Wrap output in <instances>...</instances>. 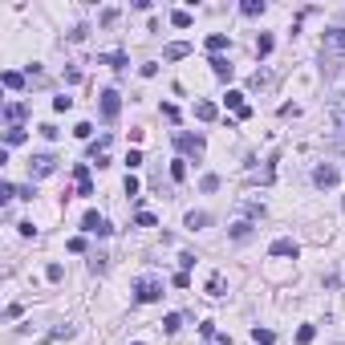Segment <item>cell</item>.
<instances>
[{"instance_id":"cell-41","label":"cell","mask_w":345,"mask_h":345,"mask_svg":"<svg viewBox=\"0 0 345 345\" xmlns=\"http://www.w3.org/2000/svg\"><path fill=\"white\" fill-rule=\"evenodd\" d=\"M163 118H167V122H175V118H179V110H175L171 102H163Z\"/></svg>"},{"instance_id":"cell-20","label":"cell","mask_w":345,"mask_h":345,"mask_svg":"<svg viewBox=\"0 0 345 345\" xmlns=\"http://www.w3.org/2000/svg\"><path fill=\"white\" fill-rule=\"evenodd\" d=\"M264 8H268L264 0H244V4H240V12H244V16H260Z\"/></svg>"},{"instance_id":"cell-9","label":"cell","mask_w":345,"mask_h":345,"mask_svg":"<svg viewBox=\"0 0 345 345\" xmlns=\"http://www.w3.org/2000/svg\"><path fill=\"white\" fill-rule=\"evenodd\" d=\"M252 228H256L252 220H235V224L228 228V235L235 240V244H244V240H252Z\"/></svg>"},{"instance_id":"cell-3","label":"cell","mask_w":345,"mask_h":345,"mask_svg":"<svg viewBox=\"0 0 345 345\" xmlns=\"http://www.w3.org/2000/svg\"><path fill=\"white\" fill-rule=\"evenodd\" d=\"M98 110H102V122H118V114H122V98H118V90H106V94L98 98Z\"/></svg>"},{"instance_id":"cell-33","label":"cell","mask_w":345,"mask_h":345,"mask_svg":"<svg viewBox=\"0 0 345 345\" xmlns=\"http://www.w3.org/2000/svg\"><path fill=\"white\" fill-rule=\"evenodd\" d=\"M8 199H16V187L12 183H0V203H8Z\"/></svg>"},{"instance_id":"cell-32","label":"cell","mask_w":345,"mask_h":345,"mask_svg":"<svg viewBox=\"0 0 345 345\" xmlns=\"http://www.w3.org/2000/svg\"><path fill=\"white\" fill-rule=\"evenodd\" d=\"M53 110H57V114H65V110H73V98H65V94H61V98H53Z\"/></svg>"},{"instance_id":"cell-7","label":"cell","mask_w":345,"mask_h":345,"mask_svg":"<svg viewBox=\"0 0 345 345\" xmlns=\"http://www.w3.org/2000/svg\"><path fill=\"white\" fill-rule=\"evenodd\" d=\"M224 102L235 110V118H240V122H244V118H252V106L244 102V94H240V90H228V98H224Z\"/></svg>"},{"instance_id":"cell-6","label":"cell","mask_w":345,"mask_h":345,"mask_svg":"<svg viewBox=\"0 0 345 345\" xmlns=\"http://www.w3.org/2000/svg\"><path fill=\"white\" fill-rule=\"evenodd\" d=\"M337 179H341V175H337V167H329V163H321V167L313 171V183H317L321 191H325V187H337Z\"/></svg>"},{"instance_id":"cell-16","label":"cell","mask_w":345,"mask_h":345,"mask_svg":"<svg viewBox=\"0 0 345 345\" xmlns=\"http://www.w3.org/2000/svg\"><path fill=\"white\" fill-rule=\"evenodd\" d=\"M215 114H220L215 102H195V118H199V122H215Z\"/></svg>"},{"instance_id":"cell-13","label":"cell","mask_w":345,"mask_h":345,"mask_svg":"<svg viewBox=\"0 0 345 345\" xmlns=\"http://www.w3.org/2000/svg\"><path fill=\"white\" fill-rule=\"evenodd\" d=\"M325 45H329L333 53H345V29H329V33H325Z\"/></svg>"},{"instance_id":"cell-10","label":"cell","mask_w":345,"mask_h":345,"mask_svg":"<svg viewBox=\"0 0 345 345\" xmlns=\"http://www.w3.org/2000/svg\"><path fill=\"white\" fill-rule=\"evenodd\" d=\"M235 211H240V215H248V220H264V203H256V199H240V203H235Z\"/></svg>"},{"instance_id":"cell-21","label":"cell","mask_w":345,"mask_h":345,"mask_svg":"<svg viewBox=\"0 0 345 345\" xmlns=\"http://www.w3.org/2000/svg\"><path fill=\"white\" fill-rule=\"evenodd\" d=\"M207 49H211V53L220 57V53L228 49V37H224V33H211V37H207Z\"/></svg>"},{"instance_id":"cell-34","label":"cell","mask_w":345,"mask_h":345,"mask_svg":"<svg viewBox=\"0 0 345 345\" xmlns=\"http://www.w3.org/2000/svg\"><path fill=\"white\" fill-rule=\"evenodd\" d=\"M45 276H49V281H53V285H57L61 276H65V268H61V264H49V268H45Z\"/></svg>"},{"instance_id":"cell-39","label":"cell","mask_w":345,"mask_h":345,"mask_svg":"<svg viewBox=\"0 0 345 345\" xmlns=\"http://www.w3.org/2000/svg\"><path fill=\"white\" fill-rule=\"evenodd\" d=\"M98 20H102V25H114V20H118V8H106V12L98 16Z\"/></svg>"},{"instance_id":"cell-27","label":"cell","mask_w":345,"mask_h":345,"mask_svg":"<svg viewBox=\"0 0 345 345\" xmlns=\"http://www.w3.org/2000/svg\"><path fill=\"white\" fill-rule=\"evenodd\" d=\"M171 179H175V183L187 179V159H175V163H171Z\"/></svg>"},{"instance_id":"cell-25","label":"cell","mask_w":345,"mask_h":345,"mask_svg":"<svg viewBox=\"0 0 345 345\" xmlns=\"http://www.w3.org/2000/svg\"><path fill=\"white\" fill-rule=\"evenodd\" d=\"M313 337H317V325H300L296 329V345H309Z\"/></svg>"},{"instance_id":"cell-11","label":"cell","mask_w":345,"mask_h":345,"mask_svg":"<svg viewBox=\"0 0 345 345\" xmlns=\"http://www.w3.org/2000/svg\"><path fill=\"white\" fill-rule=\"evenodd\" d=\"M73 175H77V195H94V183H90V167H85V163H77V167H73Z\"/></svg>"},{"instance_id":"cell-24","label":"cell","mask_w":345,"mask_h":345,"mask_svg":"<svg viewBox=\"0 0 345 345\" xmlns=\"http://www.w3.org/2000/svg\"><path fill=\"white\" fill-rule=\"evenodd\" d=\"M102 65H114V69H126V53H102Z\"/></svg>"},{"instance_id":"cell-28","label":"cell","mask_w":345,"mask_h":345,"mask_svg":"<svg viewBox=\"0 0 345 345\" xmlns=\"http://www.w3.org/2000/svg\"><path fill=\"white\" fill-rule=\"evenodd\" d=\"M4 85H8V90H20V85H25V77H20L16 69H4Z\"/></svg>"},{"instance_id":"cell-40","label":"cell","mask_w":345,"mask_h":345,"mask_svg":"<svg viewBox=\"0 0 345 345\" xmlns=\"http://www.w3.org/2000/svg\"><path fill=\"white\" fill-rule=\"evenodd\" d=\"M175 288H191V276L187 272H175Z\"/></svg>"},{"instance_id":"cell-12","label":"cell","mask_w":345,"mask_h":345,"mask_svg":"<svg viewBox=\"0 0 345 345\" xmlns=\"http://www.w3.org/2000/svg\"><path fill=\"white\" fill-rule=\"evenodd\" d=\"M268 252H272V256H292V260H296V252H300V248H296V240H272V248H268Z\"/></svg>"},{"instance_id":"cell-38","label":"cell","mask_w":345,"mask_h":345,"mask_svg":"<svg viewBox=\"0 0 345 345\" xmlns=\"http://www.w3.org/2000/svg\"><path fill=\"white\" fill-rule=\"evenodd\" d=\"M90 268L94 272H106V256H90Z\"/></svg>"},{"instance_id":"cell-23","label":"cell","mask_w":345,"mask_h":345,"mask_svg":"<svg viewBox=\"0 0 345 345\" xmlns=\"http://www.w3.org/2000/svg\"><path fill=\"white\" fill-rule=\"evenodd\" d=\"M252 341H256V345H272V341H276V333H272V329H260V325H256V329H252Z\"/></svg>"},{"instance_id":"cell-42","label":"cell","mask_w":345,"mask_h":345,"mask_svg":"<svg viewBox=\"0 0 345 345\" xmlns=\"http://www.w3.org/2000/svg\"><path fill=\"white\" fill-rule=\"evenodd\" d=\"M134 345H142V341H134Z\"/></svg>"},{"instance_id":"cell-4","label":"cell","mask_w":345,"mask_h":345,"mask_svg":"<svg viewBox=\"0 0 345 345\" xmlns=\"http://www.w3.org/2000/svg\"><path fill=\"white\" fill-rule=\"evenodd\" d=\"M81 231H90V235H110V220H106V215H98V211H85V215H81Z\"/></svg>"},{"instance_id":"cell-2","label":"cell","mask_w":345,"mask_h":345,"mask_svg":"<svg viewBox=\"0 0 345 345\" xmlns=\"http://www.w3.org/2000/svg\"><path fill=\"white\" fill-rule=\"evenodd\" d=\"M175 146H179L183 155H191V159H203V150H207L203 134H187V130H175Z\"/></svg>"},{"instance_id":"cell-31","label":"cell","mask_w":345,"mask_h":345,"mask_svg":"<svg viewBox=\"0 0 345 345\" xmlns=\"http://www.w3.org/2000/svg\"><path fill=\"white\" fill-rule=\"evenodd\" d=\"M134 224H138V228H155V224H159V220H155V215H150V211H138V215H134Z\"/></svg>"},{"instance_id":"cell-29","label":"cell","mask_w":345,"mask_h":345,"mask_svg":"<svg viewBox=\"0 0 345 345\" xmlns=\"http://www.w3.org/2000/svg\"><path fill=\"white\" fill-rule=\"evenodd\" d=\"M272 45H276V41H272V37H268V33H264V37H260V41H256V53H260V57H268V53H272Z\"/></svg>"},{"instance_id":"cell-22","label":"cell","mask_w":345,"mask_h":345,"mask_svg":"<svg viewBox=\"0 0 345 345\" xmlns=\"http://www.w3.org/2000/svg\"><path fill=\"white\" fill-rule=\"evenodd\" d=\"M171 25H175V29H191V12H187V8H175V12H171Z\"/></svg>"},{"instance_id":"cell-26","label":"cell","mask_w":345,"mask_h":345,"mask_svg":"<svg viewBox=\"0 0 345 345\" xmlns=\"http://www.w3.org/2000/svg\"><path fill=\"white\" fill-rule=\"evenodd\" d=\"M179 325H183L179 313H167V317H163V333H179Z\"/></svg>"},{"instance_id":"cell-15","label":"cell","mask_w":345,"mask_h":345,"mask_svg":"<svg viewBox=\"0 0 345 345\" xmlns=\"http://www.w3.org/2000/svg\"><path fill=\"white\" fill-rule=\"evenodd\" d=\"M211 73H215L220 81H231V73H235V69L228 65V57H211Z\"/></svg>"},{"instance_id":"cell-30","label":"cell","mask_w":345,"mask_h":345,"mask_svg":"<svg viewBox=\"0 0 345 345\" xmlns=\"http://www.w3.org/2000/svg\"><path fill=\"white\" fill-rule=\"evenodd\" d=\"M199 191H220V175H203L199 179Z\"/></svg>"},{"instance_id":"cell-8","label":"cell","mask_w":345,"mask_h":345,"mask_svg":"<svg viewBox=\"0 0 345 345\" xmlns=\"http://www.w3.org/2000/svg\"><path fill=\"white\" fill-rule=\"evenodd\" d=\"M25 114H29V106H25V102H8V106H4V122H8V126H20Z\"/></svg>"},{"instance_id":"cell-35","label":"cell","mask_w":345,"mask_h":345,"mask_svg":"<svg viewBox=\"0 0 345 345\" xmlns=\"http://www.w3.org/2000/svg\"><path fill=\"white\" fill-rule=\"evenodd\" d=\"M73 134H77V138H90V134H94V126H90V122H77V126H73Z\"/></svg>"},{"instance_id":"cell-37","label":"cell","mask_w":345,"mask_h":345,"mask_svg":"<svg viewBox=\"0 0 345 345\" xmlns=\"http://www.w3.org/2000/svg\"><path fill=\"white\" fill-rule=\"evenodd\" d=\"M260 85H268V73H260V69H256V73H252V90H260Z\"/></svg>"},{"instance_id":"cell-14","label":"cell","mask_w":345,"mask_h":345,"mask_svg":"<svg viewBox=\"0 0 345 345\" xmlns=\"http://www.w3.org/2000/svg\"><path fill=\"white\" fill-rule=\"evenodd\" d=\"M187 53H191V45H187V41H175V45L163 49V57H167V61H183Z\"/></svg>"},{"instance_id":"cell-1","label":"cell","mask_w":345,"mask_h":345,"mask_svg":"<svg viewBox=\"0 0 345 345\" xmlns=\"http://www.w3.org/2000/svg\"><path fill=\"white\" fill-rule=\"evenodd\" d=\"M159 296H163V276L146 272V276H138V281H134V300H138V305H155Z\"/></svg>"},{"instance_id":"cell-5","label":"cell","mask_w":345,"mask_h":345,"mask_svg":"<svg viewBox=\"0 0 345 345\" xmlns=\"http://www.w3.org/2000/svg\"><path fill=\"white\" fill-rule=\"evenodd\" d=\"M57 171V159H53V155H33V159H29V175H33V179H45V175H53Z\"/></svg>"},{"instance_id":"cell-36","label":"cell","mask_w":345,"mask_h":345,"mask_svg":"<svg viewBox=\"0 0 345 345\" xmlns=\"http://www.w3.org/2000/svg\"><path fill=\"white\" fill-rule=\"evenodd\" d=\"M126 167H130V171L142 167V150H130V155H126Z\"/></svg>"},{"instance_id":"cell-18","label":"cell","mask_w":345,"mask_h":345,"mask_svg":"<svg viewBox=\"0 0 345 345\" xmlns=\"http://www.w3.org/2000/svg\"><path fill=\"white\" fill-rule=\"evenodd\" d=\"M191 231H199V228H207V211H187V220H183Z\"/></svg>"},{"instance_id":"cell-19","label":"cell","mask_w":345,"mask_h":345,"mask_svg":"<svg viewBox=\"0 0 345 345\" xmlns=\"http://www.w3.org/2000/svg\"><path fill=\"white\" fill-rule=\"evenodd\" d=\"M207 296H224V272H211L207 276Z\"/></svg>"},{"instance_id":"cell-17","label":"cell","mask_w":345,"mask_h":345,"mask_svg":"<svg viewBox=\"0 0 345 345\" xmlns=\"http://www.w3.org/2000/svg\"><path fill=\"white\" fill-rule=\"evenodd\" d=\"M25 142V126H8L4 130V146H20Z\"/></svg>"}]
</instances>
